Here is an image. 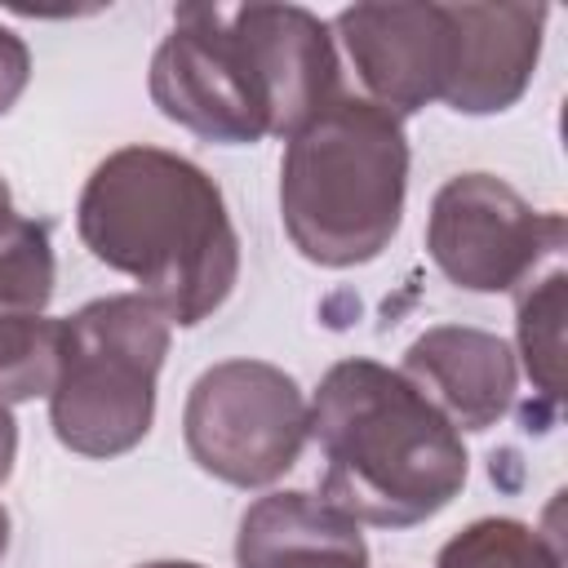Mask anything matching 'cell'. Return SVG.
I'll use <instances>...</instances> for the list:
<instances>
[{
    "label": "cell",
    "mask_w": 568,
    "mask_h": 568,
    "mask_svg": "<svg viewBox=\"0 0 568 568\" xmlns=\"http://www.w3.org/2000/svg\"><path fill=\"white\" fill-rule=\"evenodd\" d=\"M75 231L178 328L209 320L240 280V235L217 182L164 146L111 151L80 191Z\"/></svg>",
    "instance_id": "obj_1"
},
{
    "label": "cell",
    "mask_w": 568,
    "mask_h": 568,
    "mask_svg": "<svg viewBox=\"0 0 568 568\" xmlns=\"http://www.w3.org/2000/svg\"><path fill=\"white\" fill-rule=\"evenodd\" d=\"M306 408L324 453L320 497L355 524H426L470 475L462 430L399 368L359 355L337 359Z\"/></svg>",
    "instance_id": "obj_2"
},
{
    "label": "cell",
    "mask_w": 568,
    "mask_h": 568,
    "mask_svg": "<svg viewBox=\"0 0 568 568\" xmlns=\"http://www.w3.org/2000/svg\"><path fill=\"white\" fill-rule=\"evenodd\" d=\"M408 138L399 115L342 93L288 138L280 160V217L293 248L315 266L382 257L404 222Z\"/></svg>",
    "instance_id": "obj_3"
},
{
    "label": "cell",
    "mask_w": 568,
    "mask_h": 568,
    "mask_svg": "<svg viewBox=\"0 0 568 568\" xmlns=\"http://www.w3.org/2000/svg\"><path fill=\"white\" fill-rule=\"evenodd\" d=\"M62 328V373L49 395L58 444L80 457L138 448L155 422V377L173 324L142 293H111L84 302Z\"/></svg>",
    "instance_id": "obj_4"
},
{
    "label": "cell",
    "mask_w": 568,
    "mask_h": 568,
    "mask_svg": "<svg viewBox=\"0 0 568 568\" xmlns=\"http://www.w3.org/2000/svg\"><path fill=\"white\" fill-rule=\"evenodd\" d=\"M182 435L204 475L231 488H266L297 466L311 439V408L284 368L222 359L191 382Z\"/></svg>",
    "instance_id": "obj_5"
},
{
    "label": "cell",
    "mask_w": 568,
    "mask_h": 568,
    "mask_svg": "<svg viewBox=\"0 0 568 568\" xmlns=\"http://www.w3.org/2000/svg\"><path fill=\"white\" fill-rule=\"evenodd\" d=\"M564 217L532 209L510 182L493 173L448 178L426 217L430 262L466 293H510L564 248Z\"/></svg>",
    "instance_id": "obj_6"
},
{
    "label": "cell",
    "mask_w": 568,
    "mask_h": 568,
    "mask_svg": "<svg viewBox=\"0 0 568 568\" xmlns=\"http://www.w3.org/2000/svg\"><path fill=\"white\" fill-rule=\"evenodd\" d=\"M151 102L164 120L222 146L271 138V106L248 49L217 4H182L151 58Z\"/></svg>",
    "instance_id": "obj_7"
},
{
    "label": "cell",
    "mask_w": 568,
    "mask_h": 568,
    "mask_svg": "<svg viewBox=\"0 0 568 568\" xmlns=\"http://www.w3.org/2000/svg\"><path fill=\"white\" fill-rule=\"evenodd\" d=\"M333 31L368 89V102L390 115H413L444 102L453 80V18L448 4H351Z\"/></svg>",
    "instance_id": "obj_8"
},
{
    "label": "cell",
    "mask_w": 568,
    "mask_h": 568,
    "mask_svg": "<svg viewBox=\"0 0 568 568\" xmlns=\"http://www.w3.org/2000/svg\"><path fill=\"white\" fill-rule=\"evenodd\" d=\"M231 31L253 58L271 106V138H297L342 98V67L333 31L302 4H240L226 9Z\"/></svg>",
    "instance_id": "obj_9"
},
{
    "label": "cell",
    "mask_w": 568,
    "mask_h": 568,
    "mask_svg": "<svg viewBox=\"0 0 568 568\" xmlns=\"http://www.w3.org/2000/svg\"><path fill=\"white\" fill-rule=\"evenodd\" d=\"M453 18V80L444 106L457 115H497L532 84L546 4H448Z\"/></svg>",
    "instance_id": "obj_10"
},
{
    "label": "cell",
    "mask_w": 568,
    "mask_h": 568,
    "mask_svg": "<svg viewBox=\"0 0 568 568\" xmlns=\"http://www.w3.org/2000/svg\"><path fill=\"white\" fill-rule=\"evenodd\" d=\"M457 430H488L515 404V351L470 324H435L408 342L399 368Z\"/></svg>",
    "instance_id": "obj_11"
},
{
    "label": "cell",
    "mask_w": 568,
    "mask_h": 568,
    "mask_svg": "<svg viewBox=\"0 0 568 568\" xmlns=\"http://www.w3.org/2000/svg\"><path fill=\"white\" fill-rule=\"evenodd\" d=\"M240 568H368L359 524L333 501L288 488L257 497L235 532Z\"/></svg>",
    "instance_id": "obj_12"
},
{
    "label": "cell",
    "mask_w": 568,
    "mask_h": 568,
    "mask_svg": "<svg viewBox=\"0 0 568 568\" xmlns=\"http://www.w3.org/2000/svg\"><path fill=\"white\" fill-rule=\"evenodd\" d=\"M564 315H568V275L555 266L546 280H528L515 306V337L524 373L546 404L564 395Z\"/></svg>",
    "instance_id": "obj_13"
},
{
    "label": "cell",
    "mask_w": 568,
    "mask_h": 568,
    "mask_svg": "<svg viewBox=\"0 0 568 568\" xmlns=\"http://www.w3.org/2000/svg\"><path fill=\"white\" fill-rule=\"evenodd\" d=\"M435 568H564V537L493 515L448 537Z\"/></svg>",
    "instance_id": "obj_14"
},
{
    "label": "cell",
    "mask_w": 568,
    "mask_h": 568,
    "mask_svg": "<svg viewBox=\"0 0 568 568\" xmlns=\"http://www.w3.org/2000/svg\"><path fill=\"white\" fill-rule=\"evenodd\" d=\"M53 244L49 226L0 209V315H40L53 297Z\"/></svg>",
    "instance_id": "obj_15"
},
{
    "label": "cell",
    "mask_w": 568,
    "mask_h": 568,
    "mask_svg": "<svg viewBox=\"0 0 568 568\" xmlns=\"http://www.w3.org/2000/svg\"><path fill=\"white\" fill-rule=\"evenodd\" d=\"M62 320L0 315V404L53 395L62 373Z\"/></svg>",
    "instance_id": "obj_16"
},
{
    "label": "cell",
    "mask_w": 568,
    "mask_h": 568,
    "mask_svg": "<svg viewBox=\"0 0 568 568\" xmlns=\"http://www.w3.org/2000/svg\"><path fill=\"white\" fill-rule=\"evenodd\" d=\"M27 80H31V49L22 44L18 31L0 27V115L22 98Z\"/></svg>",
    "instance_id": "obj_17"
},
{
    "label": "cell",
    "mask_w": 568,
    "mask_h": 568,
    "mask_svg": "<svg viewBox=\"0 0 568 568\" xmlns=\"http://www.w3.org/2000/svg\"><path fill=\"white\" fill-rule=\"evenodd\" d=\"M13 457H18V422L9 404H0V484L13 475Z\"/></svg>",
    "instance_id": "obj_18"
},
{
    "label": "cell",
    "mask_w": 568,
    "mask_h": 568,
    "mask_svg": "<svg viewBox=\"0 0 568 568\" xmlns=\"http://www.w3.org/2000/svg\"><path fill=\"white\" fill-rule=\"evenodd\" d=\"M142 568H204V564H191V559H155V564H142Z\"/></svg>",
    "instance_id": "obj_19"
},
{
    "label": "cell",
    "mask_w": 568,
    "mask_h": 568,
    "mask_svg": "<svg viewBox=\"0 0 568 568\" xmlns=\"http://www.w3.org/2000/svg\"><path fill=\"white\" fill-rule=\"evenodd\" d=\"M4 546H9V510L0 506V555H4Z\"/></svg>",
    "instance_id": "obj_20"
},
{
    "label": "cell",
    "mask_w": 568,
    "mask_h": 568,
    "mask_svg": "<svg viewBox=\"0 0 568 568\" xmlns=\"http://www.w3.org/2000/svg\"><path fill=\"white\" fill-rule=\"evenodd\" d=\"M9 204H13V195H9V182L0 178V209H9Z\"/></svg>",
    "instance_id": "obj_21"
}]
</instances>
